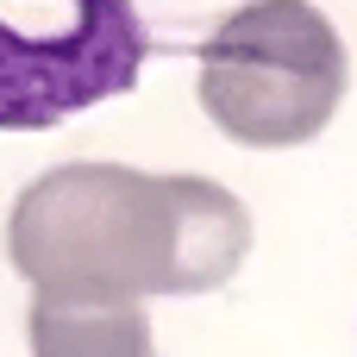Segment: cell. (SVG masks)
Returning <instances> with one entry per match:
<instances>
[{"label": "cell", "instance_id": "obj_4", "mask_svg": "<svg viewBox=\"0 0 357 357\" xmlns=\"http://www.w3.org/2000/svg\"><path fill=\"white\" fill-rule=\"evenodd\" d=\"M25 339H31V357H157L151 351V320L132 301L31 295Z\"/></svg>", "mask_w": 357, "mask_h": 357}, {"label": "cell", "instance_id": "obj_1", "mask_svg": "<svg viewBox=\"0 0 357 357\" xmlns=\"http://www.w3.org/2000/svg\"><path fill=\"white\" fill-rule=\"evenodd\" d=\"M251 251V213L207 176H151L126 163H63L38 176L6 220V257L31 295L132 301L207 295Z\"/></svg>", "mask_w": 357, "mask_h": 357}, {"label": "cell", "instance_id": "obj_3", "mask_svg": "<svg viewBox=\"0 0 357 357\" xmlns=\"http://www.w3.org/2000/svg\"><path fill=\"white\" fill-rule=\"evenodd\" d=\"M151 31L132 0H63L50 31L0 19V132H50L138 82Z\"/></svg>", "mask_w": 357, "mask_h": 357}, {"label": "cell", "instance_id": "obj_2", "mask_svg": "<svg viewBox=\"0 0 357 357\" xmlns=\"http://www.w3.org/2000/svg\"><path fill=\"white\" fill-rule=\"evenodd\" d=\"M351 63L333 19L307 0H251L201 44V107L251 151H289L333 126Z\"/></svg>", "mask_w": 357, "mask_h": 357}]
</instances>
